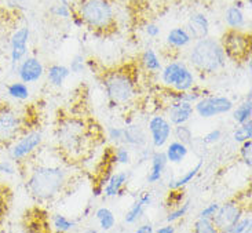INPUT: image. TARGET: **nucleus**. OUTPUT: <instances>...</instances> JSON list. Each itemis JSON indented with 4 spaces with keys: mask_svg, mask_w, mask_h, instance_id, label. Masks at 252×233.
Wrapping results in <instances>:
<instances>
[{
    "mask_svg": "<svg viewBox=\"0 0 252 233\" xmlns=\"http://www.w3.org/2000/svg\"><path fill=\"white\" fill-rule=\"evenodd\" d=\"M145 213H146V207L143 206L142 203L136 199L135 201L131 204V207H129L128 210H127L126 215H124V222H126L127 225H136L139 221L142 220Z\"/></svg>",
    "mask_w": 252,
    "mask_h": 233,
    "instance_id": "nucleus-31",
    "label": "nucleus"
},
{
    "mask_svg": "<svg viewBox=\"0 0 252 233\" xmlns=\"http://www.w3.org/2000/svg\"><path fill=\"white\" fill-rule=\"evenodd\" d=\"M6 93L11 100L18 101V102H24V101H28L31 98L29 84L21 82V80H15V82L10 83L6 87Z\"/></svg>",
    "mask_w": 252,
    "mask_h": 233,
    "instance_id": "nucleus-27",
    "label": "nucleus"
},
{
    "mask_svg": "<svg viewBox=\"0 0 252 233\" xmlns=\"http://www.w3.org/2000/svg\"><path fill=\"white\" fill-rule=\"evenodd\" d=\"M15 73L21 82L27 83V84H34L41 80V77L46 75V67L43 65L40 58H37L34 55H27L18 64Z\"/></svg>",
    "mask_w": 252,
    "mask_h": 233,
    "instance_id": "nucleus-14",
    "label": "nucleus"
},
{
    "mask_svg": "<svg viewBox=\"0 0 252 233\" xmlns=\"http://www.w3.org/2000/svg\"><path fill=\"white\" fill-rule=\"evenodd\" d=\"M156 233H175L177 232V228L174 224H170V222H165V225H161L160 228L155 229Z\"/></svg>",
    "mask_w": 252,
    "mask_h": 233,
    "instance_id": "nucleus-49",
    "label": "nucleus"
},
{
    "mask_svg": "<svg viewBox=\"0 0 252 233\" xmlns=\"http://www.w3.org/2000/svg\"><path fill=\"white\" fill-rule=\"evenodd\" d=\"M141 65L149 73H158L163 68L161 58L158 57L156 50L152 47L145 48V51L141 54Z\"/></svg>",
    "mask_w": 252,
    "mask_h": 233,
    "instance_id": "nucleus-26",
    "label": "nucleus"
},
{
    "mask_svg": "<svg viewBox=\"0 0 252 233\" xmlns=\"http://www.w3.org/2000/svg\"><path fill=\"white\" fill-rule=\"evenodd\" d=\"M172 138L177 139L182 144L188 145V146H191L193 142H194V134H193V130L188 124H179V126H174L172 129Z\"/></svg>",
    "mask_w": 252,
    "mask_h": 233,
    "instance_id": "nucleus-32",
    "label": "nucleus"
},
{
    "mask_svg": "<svg viewBox=\"0 0 252 233\" xmlns=\"http://www.w3.org/2000/svg\"><path fill=\"white\" fill-rule=\"evenodd\" d=\"M193 232L194 233H218V229L215 227L211 218H201L197 217V220L193 224Z\"/></svg>",
    "mask_w": 252,
    "mask_h": 233,
    "instance_id": "nucleus-36",
    "label": "nucleus"
},
{
    "mask_svg": "<svg viewBox=\"0 0 252 233\" xmlns=\"http://www.w3.org/2000/svg\"><path fill=\"white\" fill-rule=\"evenodd\" d=\"M246 214V204L240 199H230L223 204H219L217 214L214 215V224L218 232L226 233L237 221Z\"/></svg>",
    "mask_w": 252,
    "mask_h": 233,
    "instance_id": "nucleus-11",
    "label": "nucleus"
},
{
    "mask_svg": "<svg viewBox=\"0 0 252 233\" xmlns=\"http://www.w3.org/2000/svg\"><path fill=\"white\" fill-rule=\"evenodd\" d=\"M219 208V203L218 201H212L210 204H207V206L198 213V217H201V218H214V215L217 214Z\"/></svg>",
    "mask_w": 252,
    "mask_h": 233,
    "instance_id": "nucleus-45",
    "label": "nucleus"
},
{
    "mask_svg": "<svg viewBox=\"0 0 252 233\" xmlns=\"http://www.w3.org/2000/svg\"><path fill=\"white\" fill-rule=\"evenodd\" d=\"M123 145H127L128 148H134L136 151L149 145V135L146 127L132 122L131 124L123 126Z\"/></svg>",
    "mask_w": 252,
    "mask_h": 233,
    "instance_id": "nucleus-17",
    "label": "nucleus"
},
{
    "mask_svg": "<svg viewBox=\"0 0 252 233\" xmlns=\"http://www.w3.org/2000/svg\"><path fill=\"white\" fill-rule=\"evenodd\" d=\"M172 129L174 126L164 116V113H155L150 116L146 124V131L149 135L150 145L153 149H164L172 138Z\"/></svg>",
    "mask_w": 252,
    "mask_h": 233,
    "instance_id": "nucleus-12",
    "label": "nucleus"
},
{
    "mask_svg": "<svg viewBox=\"0 0 252 233\" xmlns=\"http://www.w3.org/2000/svg\"><path fill=\"white\" fill-rule=\"evenodd\" d=\"M75 13L96 34L113 32L117 27V11L113 0H76Z\"/></svg>",
    "mask_w": 252,
    "mask_h": 233,
    "instance_id": "nucleus-3",
    "label": "nucleus"
},
{
    "mask_svg": "<svg viewBox=\"0 0 252 233\" xmlns=\"http://www.w3.org/2000/svg\"><path fill=\"white\" fill-rule=\"evenodd\" d=\"M182 201H185V192L184 189H171L167 198V206L177 207Z\"/></svg>",
    "mask_w": 252,
    "mask_h": 233,
    "instance_id": "nucleus-42",
    "label": "nucleus"
},
{
    "mask_svg": "<svg viewBox=\"0 0 252 233\" xmlns=\"http://www.w3.org/2000/svg\"><path fill=\"white\" fill-rule=\"evenodd\" d=\"M132 163V153L131 148L127 145H116V148L113 149L112 159H110V165L113 166H129Z\"/></svg>",
    "mask_w": 252,
    "mask_h": 233,
    "instance_id": "nucleus-30",
    "label": "nucleus"
},
{
    "mask_svg": "<svg viewBox=\"0 0 252 233\" xmlns=\"http://www.w3.org/2000/svg\"><path fill=\"white\" fill-rule=\"evenodd\" d=\"M129 182L128 171L112 172L108 181L103 185V196L105 198H120L126 193V188Z\"/></svg>",
    "mask_w": 252,
    "mask_h": 233,
    "instance_id": "nucleus-18",
    "label": "nucleus"
},
{
    "mask_svg": "<svg viewBox=\"0 0 252 233\" xmlns=\"http://www.w3.org/2000/svg\"><path fill=\"white\" fill-rule=\"evenodd\" d=\"M4 1L13 8H18V4H20V0H4Z\"/></svg>",
    "mask_w": 252,
    "mask_h": 233,
    "instance_id": "nucleus-53",
    "label": "nucleus"
},
{
    "mask_svg": "<svg viewBox=\"0 0 252 233\" xmlns=\"http://www.w3.org/2000/svg\"><path fill=\"white\" fill-rule=\"evenodd\" d=\"M240 158L243 160V163L251 170L252 167V139L244 141L243 144H240Z\"/></svg>",
    "mask_w": 252,
    "mask_h": 233,
    "instance_id": "nucleus-39",
    "label": "nucleus"
},
{
    "mask_svg": "<svg viewBox=\"0 0 252 233\" xmlns=\"http://www.w3.org/2000/svg\"><path fill=\"white\" fill-rule=\"evenodd\" d=\"M233 120L236 124H243L252 119V91L250 90L246 96V100L240 102L232 110Z\"/></svg>",
    "mask_w": 252,
    "mask_h": 233,
    "instance_id": "nucleus-25",
    "label": "nucleus"
},
{
    "mask_svg": "<svg viewBox=\"0 0 252 233\" xmlns=\"http://www.w3.org/2000/svg\"><path fill=\"white\" fill-rule=\"evenodd\" d=\"M158 73L161 84L168 90L188 91L197 84L196 72L184 61L167 62Z\"/></svg>",
    "mask_w": 252,
    "mask_h": 233,
    "instance_id": "nucleus-6",
    "label": "nucleus"
},
{
    "mask_svg": "<svg viewBox=\"0 0 252 233\" xmlns=\"http://www.w3.org/2000/svg\"><path fill=\"white\" fill-rule=\"evenodd\" d=\"M152 153H153V149L150 148L149 145H146V146H143L141 149H138V159H136V166L139 167V166L145 165V163H148L152 158Z\"/></svg>",
    "mask_w": 252,
    "mask_h": 233,
    "instance_id": "nucleus-44",
    "label": "nucleus"
},
{
    "mask_svg": "<svg viewBox=\"0 0 252 233\" xmlns=\"http://www.w3.org/2000/svg\"><path fill=\"white\" fill-rule=\"evenodd\" d=\"M70 21H72V24H73L76 28H79V29H82V28H86V27H84V22H83V20L76 13L72 14V17H70Z\"/></svg>",
    "mask_w": 252,
    "mask_h": 233,
    "instance_id": "nucleus-50",
    "label": "nucleus"
},
{
    "mask_svg": "<svg viewBox=\"0 0 252 233\" xmlns=\"http://www.w3.org/2000/svg\"><path fill=\"white\" fill-rule=\"evenodd\" d=\"M51 227L55 232L66 233L70 232V231H75L77 228V221L72 220L63 214L57 213L51 217Z\"/></svg>",
    "mask_w": 252,
    "mask_h": 233,
    "instance_id": "nucleus-29",
    "label": "nucleus"
},
{
    "mask_svg": "<svg viewBox=\"0 0 252 233\" xmlns=\"http://www.w3.org/2000/svg\"><path fill=\"white\" fill-rule=\"evenodd\" d=\"M252 231V217L244 214L234 225L226 233H251Z\"/></svg>",
    "mask_w": 252,
    "mask_h": 233,
    "instance_id": "nucleus-37",
    "label": "nucleus"
},
{
    "mask_svg": "<svg viewBox=\"0 0 252 233\" xmlns=\"http://www.w3.org/2000/svg\"><path fill=\"white\" fill-rule=\"evenodd\" d=\"M93 196L94 198H101V196H103V186L99 184V182H96V184H94V186H93Z\"/></svg>",
    "mask_w": 252,
    "mask_h": 233,
    "instance_id": "nucleus-51",
    "label": "nucleus"
},
{
    "mask_svg": "<svg viewBox=\"0 0 252 233\" xmlns=\"http://www.w3.org/2000/svg\"><path fill=\"white\" fill-rule=\"evenodd\" d=\"M234 108V102L226 96H208L201 97L194 103V113L201 119H212L230 113Z\"/></svg>",
    "mask_w": 252,
    "mask_h": 233,
    "instance_id": "nucleus-10",
    "label": "nucleus"
},
{
    "mask_svg": "<svg viewBox=\"0 0 252 233\" xmlns=\"http://www.w3.org/2000/svg\"><path fill=\"white\" fill-rule=\"evenodd\" d=\"M25 130V119L20 110L10 103H0V145L8 146Z\"/></svg>",
    "mask_w": 252,
    "mask_h": 233,
    "instance_id": "nucleus-8",
    "label": "nucleus"
},
{
    "mask_svg": "<svg viewBox=\"0 0 252 233\" xmlns=\"http://www.w3.org/2000/svg\"><path fill=\"white\" fill-rule=\"evenodd\" d=\"M222 135H223V134H222V130H219V129H214V130L208 131L204 137L201 138V144H204V145L218 144L219 141L222 139Z\"/></svg>",
    "mask_w": 252,
    "mask_h": 233,
    "instance_id": "nucleus-43",
    "label": "nucleus"
},
{
    "mask_svg": "<svg viewBox=\"0 0 252 233\" xmlns=\"http://www.w3.org/2000/svg\"><path fill=\"white\" fill-rule=\"evenodd\" d=\"M149 162L150 168L148 171V175H146V181L150 185L160 184L164 174H165V170H167V165H168L163 149H155Z\"/></svg>",
    "mask_w": 252,
    "mask_h": 233,
    "instance_id": "nucleus-19",
    "label": "nucleus"
},
{
    "mask_svg": "<svg viewBox=\"0 0 252 233\" xmlns=\"http://www.w3.org/2000/svg\"><path fill=\"white\" fill-rule=\"evenodd\" d=\"M106 134H108V138H109L110 142H113L115 145L123 144V126H110L108 131H106Z\"/></svg>",
    "mask_w": 252,
    "mask_h": 233,
    "instance_id": "nucleus-40",
    "label": "nucleus"
},
{
    "mask_svg": "<svg viewBox=\"0 0 252 233\" xmlns=\"http://www.w3.org/2000/svg\"><path fill=\"white\" fill-rule=\"evenodd\" d=\"M190 211V200H186L182 201L179 206L172 207V210L168 211L167 217H165V222H170V224H175L178 221L184 220L185 217L188 215V213Z\"/></svg>",
    "mask_w": 252,
    "mask_h": 233,
    "instance_id": "nucleus-33",
    "label": "nucleus"
},
{
    "mask_svg": "<svg viewBox=\"0 0 252 233\" xmlns=\"http://www.w3.org/2000/svg\"><path fill=\"white\" fill-rule=\"evenodd\" d=\"M60 3H63V4H73V1L72 0H58Z\"/></svg>",
    "mask_w": 252,
    "mask_h": 233,
    "instance_id": "nucleus-54",
    "label": "nucleus"
},
{
    "mask_svg": "<svg viewBox=\"0 0 252 233\" xmlns=\"http://www.w3.org/2000/svg\"><path fill=\"white\" fill-rule=\"evenodd\" d=\"M185 28L188 29L193 41H196L210 36L211 22H210V18L207 17V14L196 11V13H191L189 15V20H188V24L185 25Z\"/></svg>",
    "mask_w": 252,
    "mask_h": 233,
    "instance_id": "nucleus-16",
    "label": "nucleus"
},
{
    "mask_svg": "<svg viewBox=\"0 0 252 233\" xmlns=\"http://www.w3.org/2000/svg\"><path fill=\"white\" fill-rule=\"evenodd\" d=\"M223 20L227 29L233 31H244L247 27V15L246 11L240 7L230 4L227 6L223 14Z\"/></svg>",
    "mask_w": 252,
    "mask_h": 233,
    "instance_id": "nucleus-21",
    "label": "nucleus"
},
{
    "mask_svg": "<svg viewBox=\"0 0 252 233\" xmlns=\"http://www.w3.org/2000/svg\"><path fill=\"white\" fill-rule=\"evenodd\" d=\"M232 138L237 144H243L244 141L252 139V119L246 123L237 124V127L233 130Z\"/></svg>",
    "mask_w": 252,
    "mask_h": 233,
    "instance_id": "nucleus-35",
    "label": "nucleus"
},
{
    "mask_svg": "<svg viewBox=\"0 0 252 233\" xmlns=\"http://www.w3.org/2000/svg\"><path fill=\"white\" fill-rule=\"evenodd\" d=\"M69 70L73 75H82L86 72L87 65H86V57L82 54H76L72 57V60L69 62Z\"/></svg>",
    "mask_w": 252,
    "mask_h": 233,
    "instance_id": "nucleus-38",
    "label": "nucleus"
},
{
    "mask_svg": "<svg viewBox=\"0 0 252 233\" xmlns=\"http://www.w3.org/2000/svg\"><path fill=\"white\" fill-rule=\"evenodd\" d=\"M136 199L139 200L145 207H150L152 204H153V195H152V192H149V191H145V192H142L139 196H138V198H136Z\"/></svg>",
    "mask_w": 252,
    "mask_h": 233,
    "instance_id": "nucleus-47",
    "label": "nucleus"
},
{
    "mask_svg": "<svg viewBox=\"0 0 252 233\" xmlns=\"http://www.w3.org/2000/svg\"><path fill=\"white\" fill-rule=\"evenodd\" d=\"M145 33L150 39H157L161 34V28L156 22H149L145 25Z\"/></svg>",
    "mask_w": 252,
    "mask_h": 233,
    "instance_id": "nucleus-46",
    "label": "nucleus"
},
{
    "mask_svg": "<svg viewBox=\"0 0 252 233\" xmlns=\"http://www.w3.org/2000/svg\"><path fill=\"white\" fill-rule=\"evenodd\" d=\"M70 75L72 73H70L68 67L62 65V64H51L46 69V76H47L48 83H50V86H53L55 89H61Z\"/></svg>",
    "mask_w": 252,
    "mask_h": 233,
    "instance_id": "nucleus-23",
    "label": "nucleus"
},
{
    "mask_svg": "<svg viewBox=\"0 0 252 233\" xmlns=\"http://www.w3.org/2000/svg\"><path fill=\"white\" fill-rule=\"evenodd\" d=\"M75 13V3L73 4H63V3H55L50 7V14L62 21H69L72 14Z\"/></svg>",
    "mask_w": 252,
    "mask_h": 233,
    "instance_id": "nucleus-34",
    "label": "nucleus"
},
{
    "mask_svg": "<svg viewBox=\"0 0 252 233\" xmlns=\"http://www.w3.org/2000/svg\"><path fill=\"white\" fill-rule=\"evenodd\" d=\"M203 167V160H198L196 165L193 166L191 168H189L188 171L182 174L178 178H171L168 181V189H184L185 186H188L190 182H193V179L197 177Z\"/></svg>",
    "mask_w": 252,
    "mask_h": 233,
    "instance_id": "nucleus-24",
    "label": "nucleus"
},
{
    "mask_svg": "<svg viewBox=\"0 0 252 233\" xmlns=\"http://www.w3.org/2000/svg\"><path fill=\"white\" fill-rule=\"evenodd\" d=\"M93 213H94V206L91 203H89V204H86V207L83 208L82 217L83 218H89L90 215H93Z\"/></svg>",
    "mask_w": 252,
    "mask_h": 233,
    "instance_id": "nucleus-52",
    "label": "nucleus"
},
{
    "mask_svg": "<svg viewBox=\"0 0 252 233\" xmlns=\"http://www.w3.org/2000/svg\"><path fill=\"white\" fill-rule=\"evenodd\" d=\"M188 62L189 67L198 73L214 75L225 68L227 57L220 41L207 36L191 43L188 53Z\"/></svg>",
    "mask_w": 252,
    "mask_h": 233,
    "instance_id": "nucleus-4",
    "label": "nucleus"
},
{
    "mask_svg": "<svg viewBox=\"0 0 252 233\" xmlns=\"http://www.w3.org/2000/svg\"><path fill=\"white\" fill-rule=\"evenodd\" d=\"M55 141L60 151L72 160L82 159L90 151L91 131L87 123L79 117L66 116L58 120Z\"/></svg>",
    "mask_w": 252,
    "mask_h": 233,
    "instance_id": "nucleus-2",
    "label": "nucleus"
},
{
    "mask_svg": "<svg viewBox=\"0 0 252 233\" xmlns=\"http://www.w3.org/2000/svg\"><path fill=\"white\" fill-rule=\"evenodd\" d=\"M95 220L98 221L99 229L103 232L112 231L116 227V215L108 207H99L95 210Z\"/></svg>",
    "mask_w": 252,
    "mask_h": 233,
    "instance_id": "nucleus-28",
    "label": "nucleus"
},
{
    "mask_svg": "<svg viewBox=\"0 0 252 233\" xmlns=\"http://www.w3.org/2000/svg\"><path fill=\"white\" fill-rule=\"evenodd\" d=\"M136 233H153L155 232V225L152 222H143L135 228Z\"/></svg>",
    "mask_w": 252,
    "mask_h": 233,
    "instance_id": "nucleus-48",
    "label": "nucleus"
},
{
    "mask_svg": "<svg viewBox=\"0 0 252 233\" xmlns=\"http://www.w3.org/2000/svg\"><path fill=\"white\" fill-rule=\"evenodd\" d=\"M17 163L11 159H1L0 160V174L6 177H13L17 174Z\"/></svg>",
    "mask_w": 252,
    "mask_h": 233,
    "instance_id": "nucleus-41",
    "label": "nucleus"
},
{
    "mask_svg": "<svg viewBox=\"0 0 252 233\" xmlns=\"http://www.w3.org/2000/svg\"><path fill=\"white\" fill-rule=\"evenodd\" d=\"M44 142V134L40 129H31L21 133L18 137L8 145L10 159L17 165L22 163L33 155Z\"/></svg>",
    "mask_w": 252,
    "mask_h": 233,
    "instance_id": "nucleus-7",
    "label": "nucleus"
},
{
    "mask_svg": "<svg viewBox=\"0 0 252 233\" xmlns=\"http://www.w3.org/2000/svg\"><path fill=\"white\" fill-rule=\"evenodd\" d=\"M164 155L167 158V162L171 165H181L185 159L188 158L190 146L179 142L177 139H171L168 144L164 146Z\"/></svg>",
    "mask_w": 252,
    "mask_h": 233,
    "instance_id": "nucleus-22",
    "label": "nucleus"
},
{
    "mask_svg": "<svg viewBox=\"0 0 252 233\" xmlns=\"http://www.w3.org/2000/svg\"><path fill=\"white\" fill-rule=\"evenodd\" d=\"M220 44L227 60L240 62L251 58V34L246 31L227 29L220 39Z\"/></svg>",
    "mask_w": 252,
    "mask_h": 233,
    "instance_id": "nucleus-9",
    "label": "nucleus"
},
{
    "mask_svg": "<svg viewBox=\"0 0 252 233\" xmlns=\"http://www.w3.org/2000/svg\"><path fill=\"white\" fill-rule=\"evenodd\" d=\"M31 29L28 27H18L10 36V67L15 73V69L29 53Z\"/></svg>",
    "mask_w": 252,
    "mask_h": 233,
    "instance_id": "nucleus-13",
    "label": "nucleus"
},
{
    "mask_svg": "<svg viewBox=\"0 0 252 233\" xmlns=\"http://www.w3.org/2000/svg\"><path fill=\"white\" fill-rule=\"evenodd\" d=\"M194 115V103L185 101H171L164 109V116L172 126L188 124Z\"/></svg>",
    "mask_w": 252,
    "mask_h": 233,
    "instance_id": "nucleus-15",
    "label": "nucleus"
},
{
    "mask_svg": "<svg viewBox=\"0 0 252 233\" xmlns=\"http://www.w3.org/2000/svg\"><path fill=\"white\" fill-rule=\"evenodd\" d=\"M102 86L110 105L113 106H127L138 97V83L128 70L115 69L103 73Z\"/></svg>",
    "mask_w": 252,
    "mask_h": 233,
    "instance_id": "nucleus-5",
    "label": "nucleus"
},
{
    "mask_svg": "<svg viewBox=\"0 0 252 233\" xmlns=\"http://www.w3.org/2000/svg\"><path fill=\"white\" fill-rule=\"evenodd\" d=\"M165 41L170 48L181 51V50L190 47L193 39L185 27H174L168 31V33L165 36Z\"/></svg>",
    "mask_w": 252,
    "mask_h": 233,
    "instance_id": "nucleus-20",
    "label": "nucleus"
},
{
    "mask_svg": "<svg viewBox=\"0 0 252 233\" xmlns=\"http://www.w3.org/2000/svg\"><path fill=\"white\" fill-rule=\"evenodd\" d=\"M68 185V170L57 165H39L27 178V189L37 201L58 198Z\"/></svg>",
    "mask_w": 252,
    "mask_h": 233,
    "instance_id": "nucleus-1",
    "label": "nucleus"
}]
</instances>
